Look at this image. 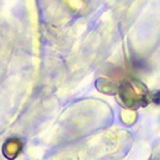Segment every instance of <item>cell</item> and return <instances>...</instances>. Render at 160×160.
Segmentation results:
<instances>
[{"instance_id": "cell-1", "label": "cell", "mask_w": 160, "mask_h": 160, "mask_svg": "<svg viewBox=\"0 0 160 160\" xmlns=\"http://www.w3.org/2000/svg\"><path fill=\"white\" fill-rule=\"evenodd\" d=\"M119 96L127 108H136L138 105H142L146 101V91L140 85H132V83H124L121 90H119Z\"/></svg>"}, {"instance_id": "cell-2", "label": "cell", "mask_w": 160, "mask_h": 160, "mask_svg": "<svg viewBox=\"0 0 160 160\" xmlns=\"http://www.w3.org/2000/svg\"><path fill=\"white\" fill-rule=\"evenodd\" d=\"M22 148H23V143H22L21 140L9 138L3 145V154H4V156L7 159L13 160V159H16L19 155V152L22 151Z\"/></svg>"}]
</instances>
